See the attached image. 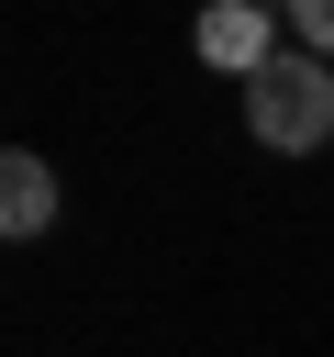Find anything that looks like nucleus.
I'll list each match as a JSON object with an SVG mask.
<instances>
[{
    "label": "nucleus",
    "instance_id": "f03ea898",
    "mask_svg": "<svg viewBox=\"0 0 334 357\" xmlns=\"http://www.w3.org/2000/svg\"><path fill=\"white\" fill-rule=\"evenodd\" d=\"M200 56L234 67V78H256V67L278 56V45H267V11H256V0H212V11H200Z\"/></svg>",
    "mask_w": 334,
    "mask_h": 357
},
{
    "label": "nucleus",
    "instance_id": "20e7f679",
    "mask_svg": "<svg viewBox=\"0 0 334 357\" xmlns=\"http://www.w3.org/2000/svg\"><path fill=\"white\" fill-rule=\"evenodd\" d=\"M301 56H323V67H334V0H301Z\"/></svg>",
    "mask_w": 334,
    "mask_h": 357
},
{
    "label": "nucleus",
    "instance_id": "7ed1b4c3",
    "mask_svg": "<svg viewBox=\"0 0 334 357\" xmlns=\"http://www.w3.org/2000/svg\"><path fill=\"white\" fill-rule=\"evenodd\" d=\"M0 223H11V234H45V223H56V167H45L33 145L0 156Z\"/></svg>",
    "mask_w": 334,
    "mask_h": 357
},
{
    "label": "nucleus",
    "instance_id": "f257e3e1",
    "mask_svg": "<svg viewBox=\"0 0 334 357\" xmlns=\"http://www.w3.org/2000/svg\"><path fill=\"white\" fill-rule=\"evenodd\" d=\"M245 123H256V145L312 156V145L334 134V67H323V56H267V67L245 78Z\"/></svg>",
    "mask_w": 334,
    "mask_h": 357
}]
</instances>
